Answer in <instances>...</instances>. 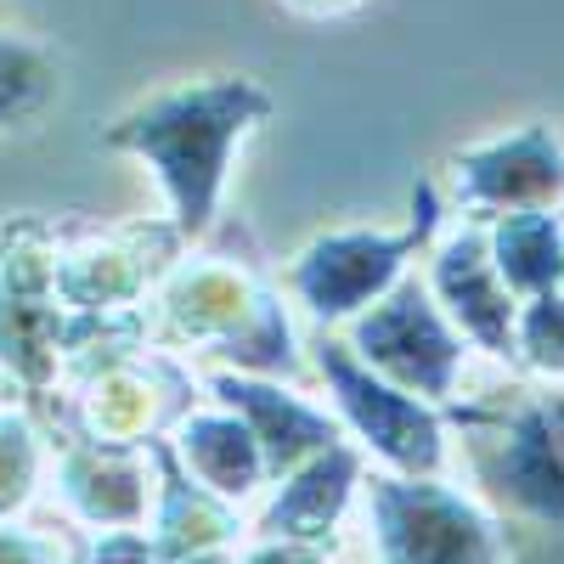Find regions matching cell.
Wrapping results in <instances>:
<instances>
[{
    "instance_id": "obj_1",
    "label": "cell",
    "mask_w": 564,
    "mask_h": 564,
    "mask_svg": "<svg viewBox=\"0 0 564 564\" xmlns=\"http://www.w3.org/2000/svg\"><path fill=\"white\" fill-rule=\"evenodd\" d=\"M271 119V90L243 74H209L153 90L148 102L119 113L102 141L119 153H135L170 198V226L186 243L204 238L220 215V193L231 175L238 141Z\"/></svg>"
},
{
    "instance_id": "obj_2",
    "label": "cell",
    "mask_w": 564,
    "mask_h": 564,
    "mask_svg": "<svg viewBox=\"0 0 564 564\" xmlns=\"http://www.w3.org/2000/svg\"><path fill=\"white\" fill-rule=\"evenodd\" d=\"M153 339L220 356L231 361V372H254V379H294L300 372V339L282 311V294L254 265L226 254L181 260L159 282Z\"/></svg>"
},
{
    "instance_id": "obj_3",
    "label": "cell",
    "mask_w": 564,
    "mask_h": 564,
    "mask_svg": "<svg viewBox=\"0 0 564 564\" xmlns=\"http://www.w3.org/2000/svg\"><path fill=\"white\" fill-rule=\"evenodd\" d=\"M412 226L401 231H384V226H345V231H327V238L305 243L289 265V294L322 322V327H334V322H356L361 311L379 305L395 282L406 276L412 254L417 249H430L435 238V226H441V198H435V186L423 181L417 193H412Z\"/></svg>"
},
{
    "instance_id": "obj_4",
    "label": "cell",
    "mask_w": 564,
    "mask_h": 564,
    "mask_svg": "<svg viewBox=\"0 0 564 564\" xmlns=\"http://www.w3.org/2000/svg\"><path fill=\"white\" fill-rule=\"evenodd\" d=\"M457 423L468 430L486 491L502 508L564 525V395L508 390L486 412L457 401Z\"/></svg>"
},
{
    "instance_id": "obj_5",
    "label": "cell",
    "mask_w": 564,
    "mask_h": 564,
    "mask_svg": "<svg viewBox=\"0 0 564 564\" xmlns=\"http://www.w3.org/2000/svg\"><path fill=\"white\" fill-rule=\"evenodd\" d=\"M316 356V372L327 395H334V417L339 430H350L361 441V452H372L390 475H406V480H441L446 475V417L441 406L417 401L406 390H395L390 379H379L345 339L322 334L311 345Z\"/></svg>"
},
{
    "instance_id": "obj_6",
    "label": "cell",
    "mask_w": 564,
    "mask_h": 564,
    "mask_svg": "<svg viewBox=\"0 0 564 564\" xmlns=\"http://www.w3.org/2000/svg\"><path fill=\"white\" fill-rule=\"evenodd\" d=\"M361 502L379 564H508L497 520L446 480L367 475Z\"/></svg>"
},
{
    "instance_id": "obj_7",
    "label": "cell",
    "mask_w": 564,
    "mask_h": 564,
    "mask_svg": "<svg viewBox=\"0 0 564 564\" xmlns=\"http://www.w3.org/2000/svg\"><path fill=\"white\" fill-rule=\"evenodd\" d=\"M345 345L379 372L390 379L395 390L417 395V401H457L463 395V379H468V339L452 327V316L435 305L430 282L417 276H401L395 289L361 311L350 322Z\"/></svg>"
},
{
    "instance_id": "obj_8",
    "label": "cell",
    "mask_w": 564,
    "mask_h": 564,
    "mask_svg": "<svg viewBox=\"0 0 564 564\" xmlns=\"http://www.w3.org/2000/svg\"><path fill=\"white\" fill-rule=\"evenodd\" d=\"M57 260L45 220H12L0 231V372L45 395L63 372L68 311L57 294Z\"/></svg>"
},
{
    "instance_id": "obj_9",
    "label": "cell",
    "mask_w": 564,
    "mask_h": 564,
    "mask_svg": "<svg viewBox=\"0 0 564 564\" xmlns=\"http://www.w3.org/2000/svg\"><path fill=\"white\" fill-rule=\"evenodd\" d=\"M193 412V372H181L164 350H130L90 372H74L68 430L74 441H97L119 452H148L175 435V423Z\"/></svg>"
},
{
    "instance_id": "obj_10",
    "label": "cell",
    "mask_w": 564,
    "mask_h": 564,
    "mask_svg": "<svg viewBox=\"0 0 564 564\" xmlns=\"http://www.w3.org/2000/svg\"><path fill=\"white\" fill-rule=\"evenodd\" d=\"M181 231L170 220H130L102 231L97 243H85L57 260V294L68 316H141L159 282L175 271Z\"/></svg>"
},
{
    "instance_id": "obj_11",
    "label": "cell",
    "mask_w": 564,
    "mask_h": 564,
    "mask_svg": "<svg viewBox=\"0 0 564 564\" xmlns=\"http://www.w3.org/2000/svg\"><path fill=\"white\" fill-rule=\"evenodd\" d=\"M446 181H452V198L463 204V215H475L480 226L497 215L558 209L564 204V141L547 124H520L508 135L452 153Z\"/></svg>"
},
{
    "instance_id": "obj_12",
    "label": "cell",
    "mask_w": 564,
    "mask_h": 564,
    "mask_svg": "<svg viewBox=\"0 0 564 564\" xmlns=\"http://www.w3.org/2000/svg\"><path fill=\"white\" fill-rule=\"evenodd\" d=\"M430 294L452 316V327L486 356L513 361V322H520V300L508 294V282L497 276L486 226L468 220L463 231L435 249L430 260Z\"/></svg>"
},
{
    "instance_id": "obj_13",
    "label": "cell",
    "mask_w": 564,
    "mask_h": 564,
    "mask_svg": "<svg viewBox=\"0 0 564 564\" xmlns=\"http://www.w3.org/2000/svg\"><path fill=\"white\" fill-rule=\"evenodd\" d=\"M209 395H215L226 412H238L249 430H254V441H260V452H265L271 486L289 480L294 468L311 463L316 452H327V446L345 441V430H339L334 412L311 406L300 390H282L276 379H254V372L220 367V372H209Z\"/></svg>"
},
{
    "instance_id": "obj_14",
    "label": "cell",
    "mask_w": 564,
    "mask_h": 564,
    "mask_svg": "<svg viewBox=\"0 0 564 564\" xmlns=\"http://www.w3.org/2000/svg\"><path fill=\"white\" fill-rule=\"evenodd\" d=\"M361 480H367V463H361V452H356L350 441L316 452L311 463L294 468L289 480H276V491H271V502H265V513H260L254 536L311 542V547L334 553L339 525H345V513H350Z\"/></svg>"
},
{
    "instance_id": "obj_15",
    "label": "cell",
    "mask_w": 564,
    "mask_h": 564,
    "mask_svg": "<svg viewBox=\"0 0 564 564\" xmlns=\"http://www.w3.org/2000/svg\"><path fill=\"white\" fill-rule=\"evenodd\" d=\"M57 497L90 531H141L153 502L148 452H119L68 435L57 452Z\"/></svg>"
},
{
    "instance_id": "obj_16",
    "label": "cell",
    "mask_w": 564,
    "mask_h": 564,
    "mask_svg": "<svg viewBox=\"0 0 564 564\" xmlns=\"http://www.w3.org/2000/svg\"><path fill=\"white\" fill-rule=\"evenodd\" d=\"M148 463L159 468V480H153V508H159L153 542L170 564H186L198 553H226L231 542H238V531H243L238 508H231L226 497H215V491H204L193 475H186L170 441H153Z\"/></svg>"
},
{
    "instance_id": "obj_17",
    "label": "cell",
    "mask_w": 564,
    "mask_h": 564,
    "mask_svg": "<svg viewBox=\"0 0 564 564\" xmlns=\"http://www.w3.org/2000/svg\"><path fill=\"white\" fill-rule=\"evenodd\" d=\"M170 446H175L186 475H193L204 491L226 497L231 508H238L243 497H254L260 486H271L265 452H260L254 430L238 412H226V406H193L175 423Z\"/></svg>"
},
{
    "instance_id": "obj_18",
    "label": "cell",
    "mask_w": 564,
    "mask_h": 564,
    "mask_svg": "<svg viewBox=\"0 0 564 564\" xmlns=\"http://www.w3.org/2000/svg\"><path fill=\"white\" fill-rule=\"evenodd\" d=\"M486 243L497 260V276L508 282L513 300H542L558 294L564 282V215L558 209H525V215H497L486 226Z\"/></svg>"
},
{
    "instance_id": "obj_19",
    "label": "cell",
    "mask_w": 564,
    "mask_h": 564,
    "mask_svg": "<svg viewBox=\"0 0 564 564\" xmlns=\"http://www.w3.org/2000/svg\"><path fill=\"white\" fill-rule=\"evenodd\" d=\"M57 85H63L57 57L45 52L40 40L0 29V130L40 119L45 108H52Z\"/></svg>"
},
{
    "instance_id": "obj_20",
    "label": "cell",
    "mask_w": 564,
    "mask_h": 564,
    "mask_svg": "<svg viewBox=\"0 0 564 564\" xmlns=\"http://www.w3.org/2000/svg\"><path fill=\"white\" fill-rule=\"evenodd\" d=\"M40 468H45V446H40V430L29 423V412L0 406V525L29 508Z\"/></svg>"
},
{
    "instance_id": "obj_21",
    "label": "cell",
    "mask_w": 564,
    "mask_h": 564,
    "mask_svg": "<svg viewBox=\"0 0 564 564\" xmlns=\"http://www.w3.org/2000/svg\"><path fill=\"white\" fill-rule=\"evenodd\" d=\"M513 361L547 384H564V294H542L520 305L513 322Z\"/></svg>"
},
{
    "instance_id": "obj_22",
    "label": "cell",
    "mask_w": 564,
    "mask_h": 564,
    "mask_svg": "<svg viewBox=\"0 0 564 564\" xmlns=\"http://www.w3.org/2000/svg\"><path fill=\"white\" fill-rule=\"evenodd\" d=\"M85 564H170L148 531H102L85 542Z\"/></svg>"
},
{
    "instance_id": "obj_23",
    "label": "cell",
    "mask_w": 564,
    "mask_h": 564,
    "mask_svg": "<svg viewBox=\"0 0 564 564\" xmlns=\"http://www.w3.org/2000/svg\"><path fill=\"white\" fill-rule=\"evenodd\" d=\"M231 564H327V547H311V542H276V536H254L243 558Z\"/></svg>"
},
{
    "instance_id": "obj_24",
    "label": "cell",
    "mask_w": 564,
    "mask_h": 564,
    "mask_svg": "<svg viewBox=\"0 0 564 564\" xmlns=\"http://www.w3.org/2000/svg\"><path fill=\"white\" fill-rule=\"evenodd\" d=\"M0 564H57V542H45L34 531H18L7 520L0 525Z\"/></svg>"
},
{
    "instance_id": "obj_25",
    "label": "cell",
    "mask_w": 564,
    "mask_h": 564,
    "mask_svg": "<svg viewBox=\"0 0 564 564\" xmlns=\"http://www.w3.org/2000/svg\"><path fill=\"white\" fill-rule=\"evenodd\" d=\"M294 12H311V18H339V12H356L361 0H289Z\"/></svg>"
},
{
    "instance_id": "obj_26",
    "label": "cell",
    "mask_w": 564,
    "mask_h": 564,
    "mask_svg": "<svg viewBox=\"0 0 564 564\" xmlns=\"http://www.w3.org/2000/svg\"><path fill=\"white\" fill-rule=\"evenodd\" d=\"M186 564H231V553H198V558H186Z\"/></svg>"
},
{
    "instance_id": "obj_27",
    "label": "cell",
    "mask_w": 564,
    "mask_h": 564,
    "mask_svg": "<svg viewBox=\"0 0 564 564\" xmlns=\"http://www.w3.org/2000/svg\"><path fill=\"white\" fill-rule=\"evenodd\" d=\"M68 564H85V547H79V553H74V558H68Z\"/></svg>"
},
{
    "instance_id": "obj_28",
    "label": "cell",
    "mask_w": 564,
    "mask_h": 564,
    "mask_svg": "<svg viewBox=\"0 0 564 564\" xmlns=\"http://www.w3.org/2000/svg\"><path fill=\"white\" fill-rule=\"evenodd\" d=\"M558 294H564V282H558Z\"/></svg>"
}]
</instances>
